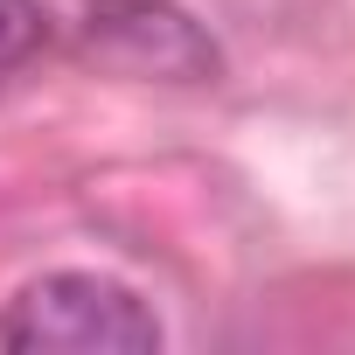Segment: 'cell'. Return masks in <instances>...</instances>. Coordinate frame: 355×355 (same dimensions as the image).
I'll list each match as a JSON object with an SVG mask.
<instances>
[{
  "label": "cell",
  "mask_w": 355,
  "mask_h": 355,
  "mask_svg": "<svg viewBox=\"0 0 355 355\" xmlns=\"http://www.w3.org/2000/svg\"><path fill=\"white\" fill-rule=\"evenodd\" d=\"M8 355H153L160 320L153 306L98 272H49L0 306Z\"/></svg>",
  "instance_id": "obj_1"
},
{
  "label": "cell",
  "mask_w": 355,
  "mask_h": 355,
  "mask_svg": "<svg viewBox=\"0 0 355 355\" xmlns=\"http://www.w3.org/2000/svg\"><path fill=\"white\" fill-rule=\"evenodd\" d=\"M77 49L119 77H153V84H216L223 77L216 35L174 0H84Z\"/></svg>",
  "instance_id": "obj_2"
},
{
  "label": "cell",
  "mask_w": 355,
  "mask_h": 355,
  "mask_svg": "<svg viewBox=\"0 0 355 355\" xmlns=\"http://www.w3.org/2000/svg\"><path fill=\"white\" fill-rule=\"evenodd\" d=\"M49 35V15H42V0H0V63H21L35 56Z\"/></svg>",
  "instance_id": "obj_3"
}]
</instances>
